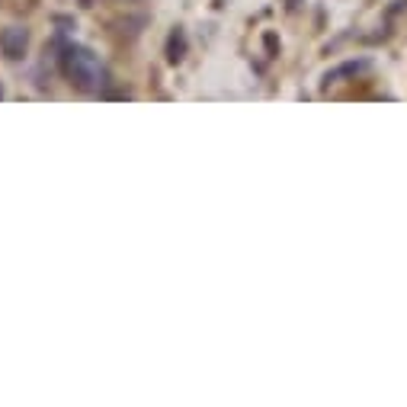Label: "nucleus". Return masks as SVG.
<instances>
[{
	"instance_id": "obj_1",
	"label": "nucleus",
	"mask_w": 407,
	"mask_h": 407,
	"mask_svg": "<svg viewBox=\"0 0 407 407\" xmlns=\"http://www.w3.org/2000/svg\"><path fill=\"white\" fill-rule=\"evenodd\" d=\"M61 71L77 90H97L103 83V68L100 58L83 45H68L61 55Z\"/></svg>"
},
{
	"instance_id": "obj_2",
	"label": "nucleus",
	"mask_w": 407,
	"mask_h": 407,
	"mask_svg": "<svg viewBox=\"0 0 407 407\" xmlns=\"http://www.w3.org/2000/svg\"><path fill=\"white\" fill-rule=\"evenodd\" d=\"M26 45H29L26 29L7 26L4 33H0V52H4V58H10V61H20V58L26 55Z\"/></svg>"
},
{
	"instance_id": "obj_3",
	"label": "nucleus",
	"mask_w": 407,
	"mask_h": 407,
	"mask_svg": "<svg viewBox=\"0 0 407 407\" xmlns=\"http://www.w3.org/2000/svg\"><path fill=\"white\" fill-rule=\"evenodd\" d=\"M183 52H187V39H183V33L177 29V33L170 35V49H167V55H170V61H179Z\"/></svg>"
},
{
	"instance_id": "obj_4",
	"label": "nucleus",
	"mask_w": 407,
	"mask_h": 407,
	"mask_svg": "<svg viewBox=\"0 0 407 407\" xmlns=\"http://www.w3.org/2000/svg\"><path fill=\"white\" fill-rule=\"evenodd\" d=\"M298 4H302V0H285V7H289V10H295Z\"/></svg>"
}]
</instances>
